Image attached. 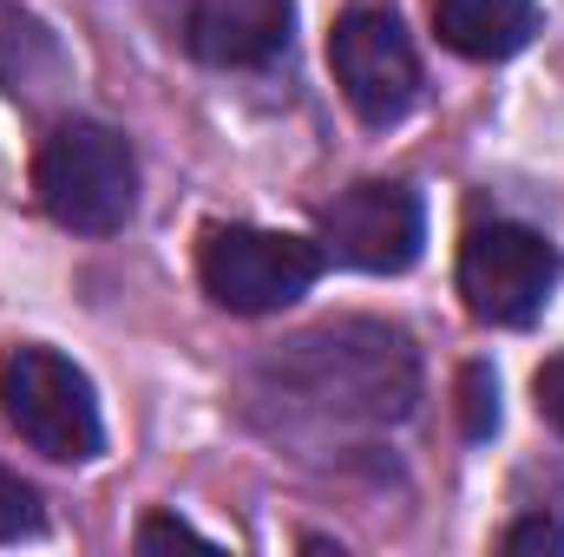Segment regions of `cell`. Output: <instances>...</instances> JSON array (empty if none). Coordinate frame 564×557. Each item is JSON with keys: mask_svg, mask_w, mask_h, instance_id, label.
<instances>
[{"mask_svg": "<svg viewBox=\"0 0 564 557\" xmlns=\"http://www.w3.org/2000/svg\"><path fill=\"white\" fill-rule=\"evenodd\" d=\"M33 190L59 230L112 237V230H126V217L139 204V157L112 125L66 119L33 157Z\"/></svg>", "mask_w": 564, "mask_h": 557, "instance_id": "6da1fadb", "label": "cell"}, {"mask_svg": "<svg viewBox=\"0 0 564 557\" xmlns=\"http://www.w3.org/2000/svg\"><path fill=\"white\" fill-rule=\"evenodd\" d=\"M0 414L33 452L66 459V466L99 459V446H106L93 381L53 348H13L0 361Z\"/></svg>", "mask_w": 564, "mask_h": 557, "instance_id": "7a4b0ae2", "label": "cell"}, {"mask_svg": "<svg viewBox=\"0 0 564 557\" xmlns=\"http://www.w3.org/2000/svg\"><path fill=\"white\" fill-rule=\"evenodd\" d=\"M197 276H204V295L230 315H276L315 288L322 250L282 230H257V223H217L204 230Z\"/></svg>", "mask_w": 564, "mask_h": 557, "instance_id": "3957f363", "label": "cell"}, {"mask_svg": "<svg viewBox=\"0 0 564 557\" xmlns=\"http://www.w3.org/2000/svg\"><path fill=\"white\" fill-rule=\"evenodd\" d=\"M289 361L308 374L315 401H341L355 414L401 419L414 401V354L394 328H322L302 335Z\"/></svg>", "mask_w": 564, "mask_h": 557, "instance_id": "277c9868", "label": "cell"}, {"mask_svg": "<svg viewBox=\"0 0 564 557\" xmlns=\"http://www.w3.org/2000/svg\"><path fill=\"white\" fill-rule=\"evenodd\" d=\"M558 288V250L525 223H486L459 250V295L492 328H525Z\"/></svg>", "mask_w": 564, "mask_h": 557, "instance_id": "5b68a950", "label": "cell"}, {"mask_svg": "<svg viewBox=\"0 0 564 557\" xmlns=\"http://www.w3.org/2000/svg\"><path fill=\"white\" fill-rule=\"evenodd\" d=\"M328 66L341 99L368 119V125H394L408 119V106L421 99V59L414 40L401 33L394 13L381 7H348L328 33Z\"/></svg>", "mask_w": 564, "mask_h": 557, "instance_id": "8992f818", "label": "cell"}, {"mask_svg": "<svg viewBox=\"0 0 564 557\" xmlns=\"http://www.w3.org/2000/svg\"><path fill=\"white\" fill-rule=\"evenodd\" d=\"M322 243L335 263L368 270V276H401L414 270L426 243V204L408 184H355L322 210Z\"/></svg>", "mask_w": 564, "mask_h": 557, "instance_id": "52a82bcc", "label": "cell"}, {"mask_svg": "<svg viewBox=\"0 0 564 557\" xmlns=\"http://www.w3.org/2000/svg\"><path fill=\"white\" fill-rule=\"evenodd\" d=\"M295 0H191L184 40L204 66H263L289 46Z\"/></svg>", "mask_w": 564, "mask_h": 557, "instance_id": "ba28073f", "label": "cell"}, {"mask_svg": "<svg viewBox=\"0 0 564 557\" xmlns=\"http://www.w3.org/2000/svg\"><path fill=\"white\" fill-rule=\"evenodd\" d=\"M433 26L459 59H512L539 33V0H433Z\"/></svg>", "mask_w": 564, "mask_h": 557, "instance_id": "9c48e42d", "label": "cell"}, {"mask_svg": "<svg viewBox=\"0 0 564 557\" xmlns=\"http://www.w3.org/2000/svg\"><path fill=\"white\" fill-rule=\"evenodd\" d=\"M459 419H466L473 439H492V433H499V381H492L486 361H473V368L459 374Z\"/></svg>", "mask_w": 564, "mask_h": 557, "instance_id": "30bf717a", "label": "cell"}, {"mask_svg": "<svg viewBox=\"0 0 564 557\" xmlns=\"http://www.w3.org/2000/svg\"><path fill=\"white\" fill-rule=\"evenodd\" d=\"M46 518H40V492L20 479V472H7L0 466V538H33Z\"/></svg>", "mask_w": 564, "mask_h": 557, "instance_id": "8fae6325", "label": "cell"}, {"mask_svg": "<svg viewBox=\"0 0 564 557\" xmlns=\"http://www.w3.org/2000/svg\"><path fill=\"white\" fill-rule=\"evenodd\" d=\"M506 551H512V557L558 551L564 557V525H558V518H545V512H539V518H519V525L506 532Z\"/></svg>", "mask_w": 564, "mask_h": 557, "instance_id": "7c38bea8", "label": "cell"}, {"mask_svg": "<svg viewBox=\"0 0 564 557\" xmlns=\"http://www.w3.org/2000/svg\"><path fill=\"white\" fill-rule=\"evenodd\" d=\"M177 545H191V551H217V538L191 532L184 518H144L139 525V551H177Z\"/></svg>", "mask_w": 564, "mask_h": 557, "instance_id": "4fadbf2b", "label": "cell"}, {"mask_svg": "<svg viewBox=\"0 0 564 557\" xmlns=\"http://www.w3.org/2000/svg\"><path fill=\"white\" fill-rule=\"evenodd\" d=\"M532 401H539V414H545V419L564 433V354H552V361L539 368V381H532Z\"/></svg>", "mask_w": 564, "mask_h": 557, "instance_id": "5bb4252c", "label": "cell"}]
</instances>
